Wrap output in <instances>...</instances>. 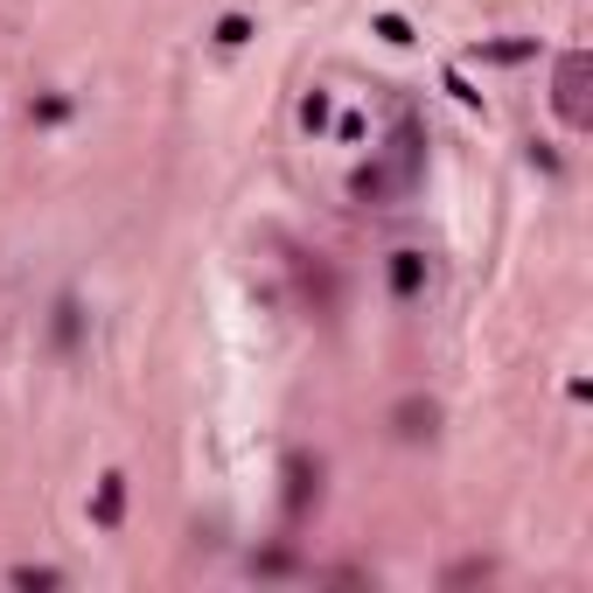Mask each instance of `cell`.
<instances>
[{
	"label": "cell",
	"instance_id": "cell-1",
	"mask_svg": "<svg viewBox=\"0 0 593 593\" xmlns=\"http://www.w3.org/2000/svg\"><path fill=\"white\" fill-rule=\"evenodd\" d=\"M559 112H566V126H586V56L580 49L559 56Z\"/></svg>",
	"mask_w": 593,
	"mask_h": 593
},
{
	"label": "cell",
	"instance_id": "cell-2",
	"mask_svg": "<svg viewBox=\"0 0 593 593\" xmlns=\"http://www.w3.org/2000/svg\"><path fill=\"white\" fill-rule=\"evenodd\" d=\"M321 489V468L308 461V454H294V461H286V516H300L308 510V495Z\"/></svg>",
	"mask_w": 593,
	"mask_h": 593
},
{
	"label": "cell",
	"instance_id": "cell-3",
	"mask_svg": "<svg viewBox=\"0 0 593 593\" xmlns=\"http://www.w3.org/2000/svg\"><path fill=\"white\" fill-rule=\"evenodd\" d=\"M419 286H426V252H391V294L412 300Z\"/></svg>",
	"mask_w": 593,
	"mask_h": 593
},
{
	"label": "cell",
	"instance_id": "cell-4",
	"mask_svg": "<svg viewBox=\"0 0 593 593\" xmlns=\"http://www.w3.org/2000/svg\"><path fill=\"white\" fill-rule=\"evenodd\" d=\"M440 426V406H433V398H406V406H398V433H406V440H426Z\"/></svg>",
	"mask_w": 593,
	"mask_h": 593
},
{
	"label": "cell",
	"instance_id": "cell-5",
	"mask_svg": "<svg viewBox=\"0 0 593 593\" xmlns=\"http://www.w3.org/2000/svg\"><path fill=\"white\" fill-rule=\"evenodd\" d=\"M119 510H126V475H105V482H99V524L112 531V524H119Z\"/></svg>",
	"mask_w": 593,
	"mask_h": 593
},
{
	"label": "cell",
	"instance_id": "cell-6",
	"mask_svg": "<svg viewBox=\"0 0 593 593\" xmlns=\"http://www.w3.org/2000/svg\"><path fill=\"white\" fill-rule=\"evenodd\" d=\"M78 342V300H56V350Z\"/></svg>",
	"mask_w": 593,
	"mask_h": 593
},
{
	"label": "cell",
	"instance_id": "cell-7",
	"mask_svg": "<svg viewBox=\"0 0 593 593\" xmlns=\"http://www.w3.org/2000/svg\"><path fill=\"white\" fill-rule=\"evenodd\" d=\"M217 43H224V49L252 43V22H244V14H224V22H217Z\"/></svg>",
	"mask_w": 593,
	"mask_h": 593
},
{
	"label": "cell",
	"instance_id": "cell-8",
	"mask_svg": "<svg viewBox=\"0 0 593 593\" xmlns=\"http://www.w3.org/2000/svg\"><path fill=\"white\" fill-rule=\"evenodd\" d=\"M14 586H56L49 566H14Z\"/></svg>",
	"mask_w": 593,
	"mask_h": 593
},
{
	"label": "cell",
	"instance_id": "cell-9",
	"mask_svg": "<svg viewBox=\"0 0 593 593\" xmlns=\"http://www.w3.org/2000/svg\"><path fill=\"white\" fill-rule=\"evenodd\" d=\"M377 35H385V43H412V28L398 22V14H385V22H377Z\"/></svg>",
	"mask_w": 593,
	"mask_h": 593
}]
</instances>
